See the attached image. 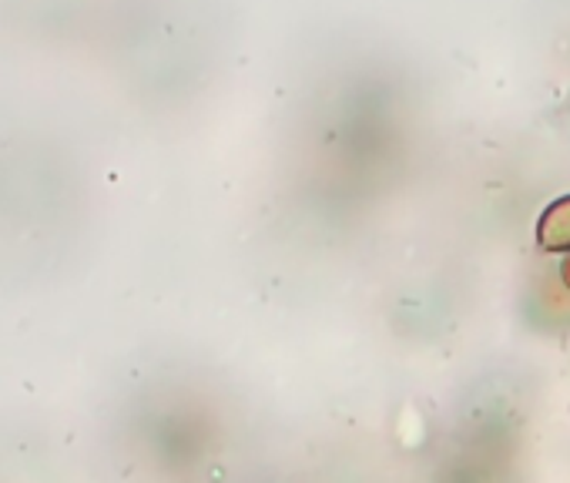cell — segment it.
Instances as JSON below:
<instances>
[{
	"mask_svg": "<svg viewBox=\"0 0 570 483\" xmlns=\"http://www.w3.org/2000/svg\"><path fill=\"white\" fill-rule=\"evenodd\" d=\"M537 238L547 253H567L570 249V195L557 198L543 211V218L537 225Z\"/></svg>",
	"mask_w": 570,
	"mask_h": 483,
	"instance_id": "6da1fadb",
	"label": "cell"
},
{
	"mask_svg": "<svg viewBox=\"0 0 570 483\" xmlns=\"http://www.w3.org/2000/svg\"><path fill=\"white\" fill-rule=\"evenodd\" d=\"M563 286H567V289H570V259H567V263H563Z\"/></svg>",
	"mask_w": 570,
	"mask_h": 483,
	"instance_id": "7a4b0ae2",
	"label": "cell"
}]
</instances>
